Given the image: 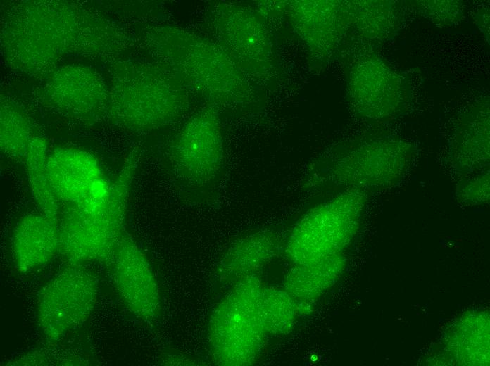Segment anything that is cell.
Masks as SVG:
<instances>
[{
    "mask_svg": "<svg viewBox=\"0 0 490 366\" xmlns=\"http://www.w3.org/2000/svg\"><path fill=\"white\" fill-rule=\"evenodd\" d=\"M135 156L126 159L111 182L108 199L94 206L69 205L61 211L60 251L73 263L111 258L125 234L124 226Z\"/></svg>",
    "mask_w": 490,
    "mask_h": 366,
    "instance_id": "6da1fadb",
    "label": "cell"
},
{
    "mask_svg": "<svg viewBox=\"0 0 490 366\" xmlns=\"http://www.w3.org/2000/svg\"><path fill=\"white\" fill-rule=\"evenodd\" d=\"M263 289L257 277L247 275L216 307L210 322L209 342L217 364L249 365L258 356L267 333L261 314Z\"/></svg>",
    "mask_w": 490,
    "mask_h": 366,
    "instance_id": "7a4b0ae2",
    "label": "cell"
},
{
    "mask_svg": "<svg viewBox=\"0 0 490 366\" xmlns=\"http://www.w3.org/2000/svg\"><path fill=\"white\" fill-rule=\"evenodd\" d=\"M109 115L117 125L134 132L163 127L187 108L179 85L162 72L132 67L114 81L109 99Z\"/></svg>",
    "mask_w": 490,
    "mask_h": 366,
    "instance_id": "3957f363",
    "label": "cell"
},
{
    "mask_svg": "<svg viewBox=\"0 0 490 366\" xmlns=\"http://www.w3.org/2000/svg\"><path fill=\"white\" fill-rule=\"evenodd\" d=\"M166 51L173 67L212 99L232 103L244 98V81L231 61L216 47L180 31L168 34Z\"/></svg>",
    "mask_w": 490,
    "mask_h": 366,
    "instance_id": "277c9868",
    "label": "cell"
},
{
    "mask_svg": "<svg viewBox=\"0 0 490 366\" xmlns=\"http://www.w3.org/2000/svg\"><path fill=\"white\" fill-rule=\"evenodd\" d=\"M98 294L92 273L80 267L59 272L42 290L37 303V321L49 341L62 339L82 325L91 315Z\"/></svg>",
    "mask_w": 490,
    "mask_h": 366,
    "instance_id": "5b68a950",
    "label": "cell"
},
{
    "mask_svg": "<svg viewBox=\"0 0 490 366\" xmlns=\"http://www.w3.org/2000/svg\"><path fill=\"white\" fill-rule=\"evenodd\" d=\"M222 158L219 120L211 108L201 111L185 123L170 151L173 175L191 187L211 182L221 168Z\"/></svg>",
    "mask_w": 490,
    "mask_h": 366,
    "instance_id": "8992f818",
    "label": "cell"
},
{
    "mask_svg": "<svg viewBox=\"0 0 490 366\" xmlns=\"http://www.w3.org/2000/svg\"><path fill=\"white\" fill-rule=\"evenodd\" d=\"M113 279L125 305L144 320L156 319L161 310L158 284L146 255L124 234L111 256Z\"/></svg>",
    "mask_w": 490,
    "mask_h": 366,
    "instance_id": "52a82bcc",
    "label": "cell"
},
{
    "mask_svg": "<svg viewBox=\"0 0 490 366\" xmlns=\"http://www.w3.org/2000/svg\"><path fill=\"white\" fill-rule=\"evenodd\" d=\"M49 181L60 205H77L111 184L92 153L74 147L59 146L49 154Z\"/></svg>",
    "mask_w": 490,
    "mask_h": 366,
    "instance_id": "ba28073f",
    "label": "cell"
},
{
    "mask_svg": "<svg viewBox=\"0 0 490 366\" xmlns=\"http://www.w3.org/2000/svg\"><path fill=\"white\" fill-rule=\"evenodd\" d=\"M47 95L55 108L70 115H94L106 104L107 93L98 75L87 68L58 69L47 83Z\"/></svg>",
    "mask_w": 490,
    "mask_h": 366,
    "instance_id": "9c48e42d",
    "label": "cell"
},
{
    "mask_svg": "<svg viewBox=\"0 0 490 366\" xmlns=\"http://www.w3.org/2000/svg\"><path fill=\"white\" fill-rule=\"evenodd\" d=\"M12 247L19 271L43 266L60 251L58 222L42 213L24 216L14 229Z\"/></svg>",
    "mask_w": 490,
    "mask_h": 366,
    "instance_id": "30bf717a",
    "label": "cell"
},
{
    "mask_svg": "<svg viewBox=\"0 0 490 366\" xmlns=\"http://www.w3.org/2000/svg\"><path fill=\"white\" fill-rule=\"evenodd\" d=\"M275 233L258 232L234 242L220 261L219 270L226 279H241L270 261L279 249Z\"/></svg>",
    "mask_w": 490,
    "mask_h": 366,
    "instance_id": "8fae6325",
    "label": "cell"
},
{
    "mask_svg": "<svg viewBox=\"0 0 490 366\" xmlns=\"http://www.w3.org/2000/svg\"><path fill=\"white\" fill-rule=\"evenodd\" d=\"M244 12L227 14L220 26L227 46L238 58L257 64L270 59L269 42L260 25Z\"/></svg>",
    "mask_w": 490,
    "mask_h": 366,
    "instance_id": "7c38bea8",
    "label": "cell"
},
{
    "mask_svg": "<svg viewBox=\"0 0 490 366\" xmlns=\"http://www.w3.org/2000/svg\"><path fill=\"white\" fill-rule=\"evenodd\" d=\"M49 154L46 140L42 137L34 136L24 160L25 172L32 195L42 213L58 222L60 203L49 178Z\"/></svg>",
    "mask_w": 490,
    "mask_h": 366,
    "instance_id": "4fadbf2b",
    "label": "cell"
},
{
    "mask_svg": "<svg viewBox=\"0 0 490 366\" xmlns=\"http://www.w3.org/2000/svg\"><path fill=\"white\" fill-rule=\"evenodd\" d=\"M1 149L8 156L25 160L29 146L34 138L25 114L11 102L1 104Z\"/></svg>",
    "mask_w": 490,
    "mask_h": 366,
    "instance_id": "5bb4252c",
    "label": "cell"
},
{
    "mask_svg": "<svg viewBox=\"0 0 490 366\" xmlns=\"http://www.w3.org/2000/svg\"><path fill=\"white\" fill-rule=\"evenodd\" d=\"M329 258L316 263L296 265L287 275L286 291L296 301L316 300L327 287Z\"/></svg>",
    "mask_w": 490,
    "mask_h": 366,
    "instance_id": "9a60e30c",
    "label": "cell"
},
{
    "mask_svg": "<svg viewBox=\"0 0 490 366\" xmlns=\"http://www.w3.org/2000/svg\"><path fill=\"white\" fill-rule=\"evenodd\" d=\"M299 307L287 291L263 287L261 314L265 330L272 334L288 332L294 322Z\"/></svg>",
    "mask_w": 490,
    "mask_h": 366,
    "instance_id": "2e32d148",
    "label": "cell"
}]
</instances>
